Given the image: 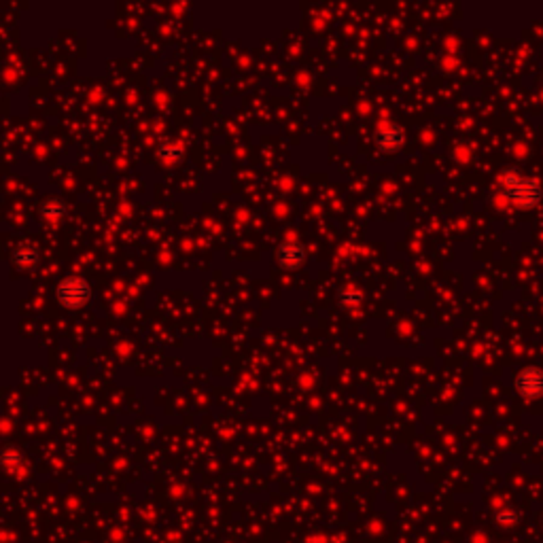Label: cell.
Instances as JSON below:
<instances>
[{"instance_id":"cell-1","label":"cell","mask_w":543,"mask_h":543,"mask_svg":"<svg viewBox=\"0 0 543 543\" xmlns=\"http://www.w3.org/2000/svg\"><path fill=\"white\" fill-rule=\"evenodd\" d=\"M501 195L510 204L527 210V208H535L537 204H542L543 187L537 178L527 176L516 168H510L501 176Z\"/></svg>"},{"instance_id":"cell-2","label":"cell","mask_w":543,"mask_h":543,"mask_svg":"<svg viewBox=\"0 0 543 543\" xmlns=\"http://www.w3.org/2000/svg\"><path fill=\"white\" fill-rule=\"evenodd\" d=\"M53 295H55V301L62 308H66V310H81V308L90 306V301L94 297V289L81 276H66V278H62L55 284Z\"/></svg>"},{"instance_id":"cell-3","label":"cell","mask_w":543,"mask_h":543,"mask_svg":"<svg viewBox=\"0 0 543 543\" xmlns=\"http://www.w3.org/2000/svg\"><path fill=\"white\" fill-rule=\"evenodd\" d=\"M276 262L282 270H297L306 262V247L295 236H286L276 247Z\"/></svg>"},{"instance_id":"cell-4","label":"cell","mask_w":543,"mask_h":543,"mask_svg":"<svg viewBox=\"0 0 543 543\" xmlns=\"http://www.w3.org/2000/svg\"><path fill=\"white\" fill-rule=\"evenodd\" d=\"M516 391L522 395V397H529V399H537L543 395V370L542 367H535V365H527L518 372L516 376Z\"/></svg>"},{"instance_id":"cell-5","label":"cell","mask_w":543,"mask_h":543,"mask_svg":"<svg viewBox=\"0 0 543 543\" xmlns=\"http://www.w3.org/2000/svg\"><path fill=\"white\" fill-rule=\"evenodd\" d=\"M404 140H406V136H404V130H402L399 124H387V126L378 128V132L374 134L376 146L385 153L399 151L404 146Z\"/></svg>"},{"instance_id":"cell-6","label":"cell","mask_w":543,"mask_h":543,"mask_svg":"<svg viewBox=\"0 0 543 543\" xmlns=\"http://www.w3.org/2000/svg\"><path fill=\"white\" fill-rule=\"evenodd\" d=\"M38 259H41L38 249L32 242H19L11 253V262L17 268H34L38 264Z\"/></svg>"},{"instance_id":"cell-7","label":"cell","mask_w":543,"mask_h":543,"mask_svg":"<svg viewBox=\"0 0 543 543\" xmlns=\"http://www.w3.org/2000/svg\"><path fill=\"white\" fill-rule=\"evenodd\" d=\"M66 213H68V208H66L64 200H60V198H47L38 204V215L47 221H58V219L66 217Z\"/></svg>"},{"instance_id":"cell-8","label":"cell","mask_w":543,"mask_h":543,"mask_svg":"<svg viewBox=\"0 0 543 543\" xmlns=\"http://www.w3.org/2000/svg\"><path fill=\"white\" fill-rule=\"evenodd\" d=\"M157 155L166 163H176L183 159V144L178 140H161L157 146Z\"/></svg>"},{"instance_id":"cell-9","label":"cell","mask_w":543,"mask_h":543,"mask_svg":"<svg viewBox=\"0 0 543 543\" xmlns=\"http://www.w3.org/2000/svg\"><path fill=\"white\" fill-rule=\"evenodd\" d=\"M0 463H2V467L6 471H15V469H19L23 465V456L15 448H4L2 454H0Z\"/></svg>"},{"instance_id":"cell-10","label":"cell","mask_w":543,"mask_h":543,"mask_svg":"<svg viewBox=\"0 0 543 543\" xmlns=\"http://www.w3.org/2000/svg\"><path fill=\"white\" fill-rule=\"evenodd\" d=\"M338 297H340V301H342L344 306L353 308V306H359V303L363 301V291H359V289H355V286H344V289H340Z\"/></svg>"}]
</instances>
